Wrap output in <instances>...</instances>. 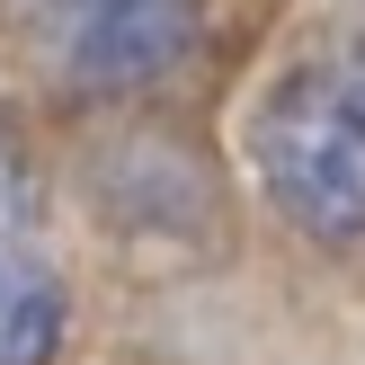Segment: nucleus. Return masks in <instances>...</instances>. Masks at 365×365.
Returning <instances> with one entry per match:
<instances>
[{"mask_svg": "<svg viewBox=\"0 0 365 365\" xmlns=\"http://www.w3.org/2000/svg\"><path fill=\"white\" fill-rule=\"evenodd\" d=\"M250 170L303 241L365 250V27L285 63L250 125Z\"/></svg>", "mask_w": 365, "mask_h": 365, "instance_id": "obj_1", "label": "nucleus"}, {"mask_svg": "<svg viewBox=\"0 0 365 365\" xmlns=\"http://www.w3.org/2000/svg\"><path fill=\"white\" fill-rule=\"evenodd\" d=\"M36 63L63 98H134L205 36V0H18Z\"/></svg>", "mask_w": 365, "mask_h": 365, "instance_id": "obj_2", "label": "nucleus"}, {"mask_svg": "<svg viewBox=\"0 0 365 365\" xmlns=\"http://www.w3.org/2000/svg\"><path fill=\"white\" fill-rule=\"evenodd\" d=\"M63 330H71V285L53 250L45 178H36L27 134L0 116V365H53Z\"/></svg>", "mask_w": 365, "mask_h": 365, "instance_id": "obj_3", "label": "nucleus"}]
</instances>
